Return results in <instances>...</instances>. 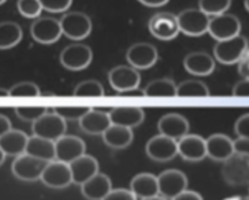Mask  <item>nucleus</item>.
Returning a JSON list of instances; mask_svg holds the SVG:
<instances>
[{"label": "nucleus", "instance_id": "f257e3e1", "mask_svg": "<svg viewBox=\"0 0 249 200\" xmlns=\"http://www.w3.org/2000/svg\"><path fill=\"white\" fill-rule=\"evenodd\" d=\"M247 49V38L238 34L230 39L216 41L213 51L214 59L223 65H233L242 60Z\"/></svg>", "mask_w": 249, "mask_h": 200}, {"label": "nucleus", "instance_id": "f03ea898", "mask_svg": "<svg viewBox=\"0 0 249 200\" xmlns=\"http://www.w3.org/2000/svg\"><path fill=\"white\" fill-rule=\"evenodd\" d=\"M62 36L74 41H80L88 38L91 33L92 23L89 16L79 11L67 12L60 20Z\"/></svg>", "mask_w": 249, "mask_h": 200}, {"label": "nucleus", "instance_id": "7ed1b4c3", "mask_svg": "<svg viewBox=\"0 0 249 200\" xmlns=\"http://www.w3.org/2000/svg\"><path fill=\"white\" fill-rule=\"evenodd\" d=\"M33 136L56 141L65 136L67 131V122L56 112H46L32 123Z\"/></svg>", "mask_w": 249, "mask_h": 200}, {"label": "nucleus", "instance_id": "20e7f679", "mask_svg": "<svg viewBox=\"0 0 249 200\" xmlns=\"http://www.w3.org/2000/svg\"><path fill=\"white\" fill-rule=\"evenodd\" d=\"M92 61V51L88 45L74 43L66 46L60 54V62L66 70L78 72L89 67Z\"/></svg>", "mask_w": 249, "mask_h": 200}, {"label": "nucleus", "instance_id": "39448f33", "mask_svg": "<svg viewBox=\"0 0 249 200\" xmlns=\"http://www.w3.org/2000/svg\"><path fill=\"white\" fill-rule=\"evenodd\" d=\"M180 32L189 37H201L208 33L211 17L199 9H186L177 16Z\"/></svg>", "mask_w": 249, "mask_h": 200}, {"label": "nucleus", "instance_id": "423d86ee", "mask_svg": "<svg viewBox=\"0 0 249 200\" xmlns=\"http://www.w3.org/2000/svg\"><path fill=\"white\" fill-rule=\"evenodd\" d=\"M148 31L158 40H173L180 33L177 16L167 11L153 15L148 22Z\"/></svg>", "mask_w": 249, "mask_h": 200}, {"label": "nucleus", "instance_id": "0eeeda50", "mask_svg": "<svg viewBox=\"0 0 249 200\" xmlns=\"http://www.w3.org/2000/svg\"><path fill=\"white\" fill-rule=\"evenodd\" d=\"M45 161L33 158L28 154H22L16 156L11 165V171L15 177L23 182H36L40 180L44 167L46 166Z\"/></svg>", "mask_w": 249, "mask_h": 200}, {"label": "nucleus", "instance_id": "6e6552de", "mask_svg": "<svg viewBox=\"0 0 249 200\" xmlns=\"http://www.w3.org/2000/svg\"><path fill=\"white\" fill-rule=\"evenodd\" d=\"M157 180L158 193L160 197L170 200L186 190L189 185L186 175L182 171L175 168L163 171L160 176H157Z\"/></svg>", "mask_w": 249, "mask_h": 200}, {"label": "nucleus", "instance_id": "1a4fd4ad", "mask_svg": "<svg viewBox=\"0 0 249 200\" xmlns=\"http://www.w3.org/2000/svg\"><path fill=\"white\" fill-rule=\"evenodd\" d=\"M40 180L51 189H63L72 184L70 165L58 160H53L46 163Z\"/></svg>", "mask_w": 249, "mask_h": 200}, {"label": "nucleus", "instance_id": "9d476101", "mask_svg": "<svg viewBox=\"0 0 249 200\" xmlns=\"http://www.w3.org/2000/svg\"><path fill=\"white\" fill-rule=\"evenodd\" d=\"M241 21L232 14H221L219 16L212 17L209 21L208 33L216 41L230 39L241 34Z\"/></svg>", "mask_w": 249, "mask_h": 200}, {"label": "nucleus", "instance_id": "9b49d317", "mask_svg": "<svg viewBox=\"0 0 249 200\" xmlns=\"http://www.w3.org/2000/svg\"><path fill=\"white\" fill-rule=\"evenodd\" d=\"M32 38L43 45H51L60 40L62 36L60 21L53 17H41L36 20L31 26Z\"/></svg>", "mask_w": 249, "mask_h": 200}, {"label": "nucleus", "instance_id": "f8f14e48", "mask_svg": "<svg viewBox=\"0 0 249 200\" xmlns=\"http://www.w3.org/2000/svg\"><path fill=\"white\" fill-rule=\"evenodd\" d=\"M223 176L226 182L233 185L249 183V156L233 154L230 159L224 161Z\"/></svg>", "mask_w": 249, "mask_h": 200}, {"label": "nucleus", "instance_id": "ddd939ff", "mask_svg": "<svg viewBox=\"0 0 249 200\" xmlns=\"http://www.w3.org/2000/svg\"><path fill=\"white\" fill-rule=\"evenodd\" d=\"M126 61L135 70H147L158 61L157 48L148 43H136L126 51Z\"/></svg>", "mask_w": 249, "mask_h": 200}, {"label": "nucleus", "instance_id": "4468645a", "mask_svg": "<svg viewBox=\"0 0 249 200\" xmlns=\"http://www.w3.org/2000/svg\"><path fill=\"white\" fill-rule=\"evenodd\" d=\"M146 154L151 160L157 162H168L178 155V141L158 134L147 141Z\"/></svg>", "mask_w": 249, "mask_h": 200}, {"label": "nucleus", "instance_id": "2eb2a0df", "mask_svg": "<svg viewBox=\"0 0 249 200\" xmlns=\"http://www.w3.org/2000/svg\"><path fill=\"white\" fill-rule=\"evenodd\" d=\"M108 80L116 92L124 93L133 90L140 85V73L131 66H117L108 72Z\"/></svg>", "mask_w": 249, "mask_h": 200}, {"label": "nucleus", "instance_id": "dca6fc26", "mask_svg": "<svg viewBox=\"0 0 249 200\" xmlns=\"http://www.w3.org/2000/svg\"><path fill=\"white\" fill-rule=\"evenodd\" d=\"M85 150L87 145L82 138L65 134L55 141V160L71 163L79 156L84 155Z\"/></svg>", "mask_w": 249, "mask_h": 200}, {"label": "nucleus", "instance_id": "f3484780", "mask_svg": "<svg viewBox=\"0 0 249 200\" xmlns=\"http://www.w3.org/2000/svg\"><path fill=\"white\" fill-rule=\"evenodd\" d=\"M178 155L184 160L197 162L207 156L206 139L198 134H189L178 140Z\"/></svg>", "mask_w": 249, "mask_h": 200}, {"label": "nucleus", "instance_id": "a211bd4d", "mask_svg": "<svg viewBox=\"0 0 249 200\" xmlns=\"http://www.w3.org/2000/svg\"><path fill=\"white\" fill-rule=\"evenodd\" d=\"M207 156L212 160L224 162L235 154L233 140L226 134L215 133L206 139Z\"/></svg>", "mask_w": 249, "mask_h": 200}, {"label": "nucleus", "instance_id": "6ab92c4d", "mask_svg": "<svg viewBox=\"0 0 249 200\" xmlns=\"http://www.w3.org/2000/svg\"><path fill=\"white\" fill-rule=\"evenodd\" d=\"M190 123L186 117L180 114L170 112L160 117L158 121V131L162 136L172 138L174 140H179L182 137L189 133Z\"/></svg>", "mask_w": 249, "mask_h": 200}, {"label": "nucleus", "instance_id": "aec40b11", "mask_svg": "<svg viewBox=\"0 0 249 200\" xmlns=\"http://www.w3.org/2000/svg\"><path fill=\"white\" fill-rule=\"evenodd\" d=\"M108 116L111 124H118L133 129L142 123L145 120V111L136 106H118L109 110Z\"/></svg>", "mask_w": 249, "mask_h": 200}, {"label": "nucleus", "instance_id": "412c9836", "mask_svg": "<svg viewBox=\"0 0 249 200\" xmlns=\"http://www.w3.org/2000/svg\"><path fill=\"white\" fill-rule=\"evenodd\" d=\"M184 67L190 75L206 77L215 70V59L204 51H195L184 59Z\"/></svg>", "mask_w": 249, "mask_h": 200}, {"label": "nucleus", "instance_id": "4be33fe9", "mask_svg": "<svg viewBox=\"0 0 249 200\" xmlns=\"http://www.w3.org/2000/svg\"><path fill=\"white\" fill-rule=\"evenodd\" d=\"M68 165H70L71 175H72V183L78 185H82L83 183L87 182L88 180H90L92 176L99 172L97 160L94 156L88 155L87 153Z\"/></svg>", "mask_w": 249, "mask_h": 200}, {"label": "nucleus", "instance_id": "5701e85b", "mask_svg": "<svg viewBox=\"0 0 249 200\" xmlns=\"http://www.w3.org/2000/svg\"><path fill=\"white\" fill-rule=\"evenodd\" d=\"M80 190L85 199L102 200L112 190V182L108 176L97 172L80 185Z\"/></svg>", "mask_w": 249, "mask_h": 200}, {"label": "nucleus", "instance_id": "b1692460", "mask_svg": "<svg viewBox=\"0 0 249 200\" xmlns=\"http://www.w3.org/2000/svg\"><path fill=\"white\" fill-rule=\"evenodd\" d=\"M79 127L88 134L97 136L102 134L109 126H111V120H109L108 112L101 111L97 109L90 107L87 114L79 120Z\"/></svg>", "mask_w": 249, "mask_h": 200}, {"label": "nucleus", "instance_id": "393cba45", "mask_svg": "<svg viewBox=\"0 0 249 200\" xmlns=\"http://www.w3.org/2000/svg\"><path fill=\"white\" fill-rule=\"evenodd\" d=\"M29 137L19 129L11 128L0 137V149L6 156H18L24 154Z\"/></svg>", "mask_w": 249, "mask_h": 200}, {"label": "nucleus", "instance_id": "a878e982", "mask_svg": "<svg viewBox=\"0 0 249 200\" xmlns=\"http://www.w3.org/2000/svg\"><path fill=\"white\" fill-rule=\"evenodd\" d=\"M129 189L134 193L136 198H140V199L160 195L157 176L147 172L139 173L131 180Z\"/></svg>", "mask_w": 249, "mask_h": 200}, {"label": "nucleus", "instance_id": "bb28decb", "mask_svg": "<svg viewBox=\"0 0 249 200\" xmlns=\"http://www.w3.org/2000/svg\"><path fill=\"white\" fill-rule=\"evenodd\" d=\"M104 143L112 149H125L131 144L134 139L133 129L126 127L111 124L104 133L101 134Z\"/></svg>", "mask_w": 249, "mask_h": 200}, {"label": "nucleus", "instance_id": "cd10ccee", "mask_svg": "<svg viewBox=\"0 0 249 200\" xmlns=\"http://www.w3.org/2000/svg\"><path fill=\"white\" fill-rule=\"evenodd\" d=\"M24 153L45 162H50L55 160V141L32 136L28 138Z\"/></svg>", "mask_w": 249, "mask_h": 200}, {"label": "nucleus", "instance_id": "c85d7f7f", "mask_svg": "<svg viewBox=\"0 0 249 200\" xmlns=\"http://www.w3.org/2000/svg\"><path fill=\"white\" fill-rule=\"evenodd\" d=\"M23 32L16 22L5 21L0 23V50L16 46L22 40Z\"/></svg>", "mask_w": 249, "mask_h": 200}, {"label": "nucleus", "instance_id": "c756f323", "mask_svg": "<svg viewBox=\"0 0 249 200\" xmlns=\"http://www.w3.org/2000/svg\"><path fill=\"white\" fill-rule=\"evenodd\" d=\"M145 98H175L177 84L169 78L151 80L143 89Z\"/></svg>", "mask_w": 249, "mask_h": 200}, {"label": "nucleus", "instance_id": "7c9ffc66", "mask_svg": "<svg viewBox=\"0 0 249 200\" xmlns=\"http://www.w3.org/2000/svg\"><path fill=\"white\" fill-rule=\"evenodd\" d=\"M209 95V88L202 80H187L177 85V97L179 98H207Z\"/></svg>", "mask_w": 249, "mask_h": 200}, {"label": "nucleus", "instance_id": "2f4dec72", "mask_svg": "<svg viewBox=\"0 0 249 200\" xmlns=\"http://www.w3.org/2000/svg\"><path fill=\"white\" fill-rule=\"evenodd\" d=\"M73 95L77 98H85V97H95L102 98L105 97V89L99 80H83L79 84L75 85L73 90Z\"/></svg>", "mask_w": 249, "mask_h": 200}, {"label": "nucleus", "instance_id": "473e14b6", "mask_svg": "<svg viewBox=\"0 0 249 200\" xmlns=\"http://www.w3.org/2000/svg\"><path fill=\"white\" fill-rule=\"evenodd\" d=\"M230 6L231 0H199L198 1V9L209 17L225 14Z\"/></svg>", "mask_w": 249, "mask_h": 200}, {"label": "nucleus", "instance_id": "72a5a7b5", "mask_svg": "<svg viewBox=\"0 0 249 200\" xmlns=\"http://www.w3.org/2000/svg\"><path fill=\"white\" fill-rule=\"evenodd\" d=\"M40 94V88L33 82H19L9 89L11 98H38Z\"/></svg>", "mask_w": 249, "mask_h": 200}, {"label": "nucleus", "instance_id": "f704fd0d", "mask_svg": "<svg viewBox=\"0 0 249 200\" xmlns=\"http://www.w3.org/2000/svg\"><path fill=\"white\" fill-rule=\"evenodd\" d=\"M17 10L26 19H36L40 16L43 7L39 0H17Z\"/></svg>", "mask_w": 249, "mask_h": 200}, {"label": "nucleus", "instance_id": "c9c22d12", "mask_svg": "<svg viewBox=\"0 0 249 200\" xmlns=\"http://www.w3.org/2000/svg\"><path fill=\"white\" fill-rule=\"evenodd\" d=\"M46 112H48V109L44 106H18L15 109V114L19 120L24 122H32V123Z\"/></svg>", "mask_w": 249, "mask_h": 200}, {"label": "nucleus", "instance_id": "e433bc0d", "mask_svg": "<svg viewBox=\"0 0 249 200\" xmlns=\"http://www.w3.org/2000/svg\"><path fill=\"white\" fill-rule=\"evenodd\" d=\"M90 107L85 106H57L53 109V112L67 121H79Z\"/></svg>", "mask_w": 249, "mask_h": 200}, {"label": "nucleus", "instance_id": "4c0bfd02", "mask_svg": "<svg viewBox=\"0 0 249 200\" xmlns=\"http://www.w3.org/2000/svg\"><path fill=\"white\" fill-rule=\"evenodd\" d=\"M73 0H39L41 7L50 14H62L72 5Z\"/></svg>", "mask_w": 249, "mask_h": 200}, {"label": "nucleus", "instance_id": "58836bf2", "mask_svg": "<svg viewBox=\"0 0 249 200\" xmlns=\"http://www.w3.org/2000/svg\"><path fill=\"white\" fill-rule=\"evenodd\" d=\"M102 200H138V198L134 195L130 189H124V188H112L111 192L106 195Z\"/></svg>", "mask_w": 249, "mask_h": 200}, {"label": "nucleus", "instance_id": "ea45409f", "mask_svg": "<svg viewBox=\"0 0 249 200\" xmlns=\"http://www.w3.org/2000/svg\"><path fill=\"white\" fill-rule=\"evenodd\" d=\"M235 133L238 138L249 139V114L242 115L235 123Z\"/></svg>", "mask_w": 249, "mask_h": 200}, {"label": "nucleus", "instance_id": "a19ab883", "mask_svg": "<svg viewBox=\"0 0 249 200\" xmlns=\"http://www.w3.org/2000/svg\"><path fill=\"white\" fill-rule=\"evenodd\" d=\"M232 95L236 98H249V78L240 80L232 89Z\"/></svg>", "mask_w": 249, "mask_h": 200}, {"label": "nucleus", "instance_id": "79ce46f5", "mask_svg": "<svg viewBox=\"0 0 249 200\" xmlns=\"http://www.w3.org/2000/svg\"><path fill=\"white\" fill-rule=\"evenodd\" d=\"M233 146H235V153L241 154V155L249 156V139L248 138H237L233 140Z\"/></svg>", "mask_w": 249, "mask_h": 200}, {"label": "nucleus", "instance_id": "37998d69", "mask_svg": "<svg viewBox=\"0 0 249 200\" xmlns=\"http://www.w3.org/2000/svg\"><path fill=\"white\" fill-rule=\"evenodd\" d=\"M172 200H203V198H202V195L199 193L186 189L182 193H180L179 195H177L175 198H173Z\"/></svg>", "mask_w": 249, "mask_h": 200}, {"label": "nucleus", "instance_id": "c03bdc74", "mask_svg": "<svg viewBox=\"0 0 249 200\" xmlns=\"http://www.w3.org/2000/svg\"><path fill=\"white\" fill-rule=\"evenodd\" d=\"M11 128H12L11 121L9 120V117L0 114V137H1L4 133H6L7 131H10Z\"/></svg>", "mask_w": 249, "mask_h": 200}, {"label": "nucleus", "instance_id": "a18cd8bd", "mask_svg": "<svg viewBox=\"0 0 249 200\" xmlns=\"http://www.w3.org/2000/svg\"><path fill=\"white\" fill-rule=\"evenodd\" d=\"M119 97L123 98H145V93H143V89L141 90L140 88H136V89L128 90V92L124 93H118Z\"/></svg>", "mask_w": 249, "mask_h": 200}, {"label": "nucleus", "instance_id": "49530a36", "mask_svg": "<svg viewBox=\"0 0 249 200\" xmlns=\"http://www.w3.org/2000/svg\"><path fill=\"white\" fill-rule=\"evenodd\" d=\"M139 2L147 7H160L167 5L169 0H139Z\"/></svg>", "mask_w": 249, "mask_h": 200}, {"label": "nucleus", "instance_id": "de8ad7c7", "mask_svg": "<svg viewBox=\"0 0 249 200\" xmlns=\"http://www.w3.org/2000/svg\"><path fill=\"white\" fill-rule=\"evenodd\" d=\"M0 98H9V90L0 88Z\"/></svg>", "mask_w": 249, "mask_h": 200}, {"label": "nucleus", "instance_id": "09e8293b", "mask_svg": "<svg viewBox=\"0 0 249 200\" xmlns=\"http://www.w3.org/2000/svg\"><path fill=\"white\" fill-rule=\"evenodd\" d=\"M141 200H168V199H165V198L160 197V195H156V197L146 198V199H141Z\"/></svg>", "mask_w": 249, "mask_h": 200}, {"label": "nucleus", "instance_id": "8fccbe9b", "mask_svg": "<svg viewBox=\"0 0 249 200\" xmlns=\"http://www.w3.org/2000/svg\"><path fill=\"white\" fill-rule=\"evenodd\" d=\"M5 159H6V155H5V154H4V151H2L1 149H0V166H1L2 163H4Z\"/></svg>", "mask_w": 249, "mask_h": 200}, {"label": "nucleus", "instance_id": "3c124183", "mask_svg": "<svg viewBox=\"0 0 249 200\" xmlns=\"http://www.w3.org/2000/svg\"><path fill=\"white\" fill-rule=\"evenodd\" d=\"M245 6L247 9V11L249 12V0H245Z\"/></svg>", "mask_w": 249, "mask_h": 200}, {"label": "nucleus", "instance_id": "603ef678", "mask_svg": "<svg viewBox=\"0 0 249 200\" xmlns=\"http://www.w3.org/2000/svg\"><path fill=\"white\" fill-rule=\"evenodd\" d=\"M226 200H242V199H241L240 197H233V198H229V199Z\"/></svg>", "mask_w": 249, "mask_h": 200}, {"label": "nucleus", "instance_id": "864d4df0", "mask_svg": "<svg viewBox=\"0 0 249 200\" xmlns=\"http://www.w3.org/2000/svg\"><path fill=\"white\" fill-rule=\"evenodd\" d=\"M5 2H6V0H0V5L5 4Z\"/></svg>", "mask_w": 249, "mask_h": 200}]
</instances>
